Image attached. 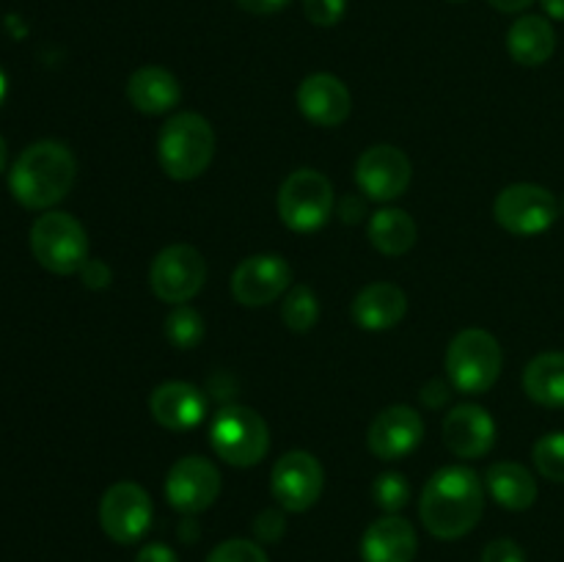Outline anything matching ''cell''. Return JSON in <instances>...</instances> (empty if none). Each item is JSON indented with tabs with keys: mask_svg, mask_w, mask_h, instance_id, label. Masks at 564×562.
Here are the masks:
<instances>
[{
	"mask_svg": "<svg viewBox=\"0 0 564 562\" xmlns=\"http://www.w3.org/2000/svg\"><path fill=\"white\" fill-rule=\"evenodd\" d=\"M330 209H334V185L319 171L297 169L281 185L279 218L297 235H308L328 224Z\"/></svg>",
	"mask_w": 564,
	"mask_h": 562,
	"instance_id": "7",
	"label": "cell"
},
{
	"mask_svg": "<svg viewBox=\"0 0 564 562\" xmlns=\"http://www.w3.org/2000/svg\"><path fill=\"white\" fill-rule=\"evenodd\" d=\"M191 523H193V521H185V523H182V538H185V540L198 538V527H196V529H191Z\"/></svg>",
	"mask_w": 564,
	"mask_h": 562,
	"instance_id": "40",
	"label": "cell"
},
{
	"mask_svg": "<svg viewBox=\"0 0 564 562\" xmlns=\"http://www.w3.org/2000/svg\"><path fill=\"white\" fill-rule=\"evenodd\" d=\"M345 11L347 0H303V14L317 28H334Z\"/></svg>",
	"mask_w": 564,
	"mask_h": 562,
	"instance_id": "31",
	"label": "cell"
},
{
	"mask_svg": "<svg viewBox=\"0 0 564 562\" xmlns=\"http://www.w3.org/2000/svg\"><path fill=\"white\" fill-rule=\"evenodd\" d=\"M485 512L482 479L468 466H446L427 479L419 516L430 534L457 540L471 532Z\"/></svg>",
	"mask_w": 564,
	"mask_h": 562,
	"instance_id": "1",
	"label": "cell"
},
{
	"mask_svg": "<svg viewBox=\"0 0 564 562\" xmlns=\"http://www.w3.org/2000/svg\"><path fill=\"white\" fill-rule=\"evenodd\" d=\"M444 441L457 457H482L494 450L496 444V422L482 406H457L446 413L444 419Z\"/></svg>",
	"mask_w": 564,
	"mask_h": 562,
	"instance_id": "17",
	"label": "cell"
},
{
	"mask_svg": "<svg viewBox=\"0 0 564 562\" xmlns=\"http://www.w3.org/2000/svg\"><path fill=\"white\" fill-rule=\"evenodd\" d=\"M77 160L61 141H36L14 160L9 174L11 196L28 209H47L72 191Z\"/></svg>",
	"mask_w": 564,
	"mask_h": 562,
	"instance_id": "2",
	"label": "cell"
},
{
	"mask_svg": "<svg viewBox=\"0 0 564 562\" xmlns=\"http://www.w3.org/2000/svg\"><path fill=\"white\" fill-rule=\"evenodd\" d=\"M540 6H543V11L551 20L564 22V0H540Z\"/></svg>",
	"mask_w": 564,
	"mask_h": 562,
	"instance_id": "39",
	"label": "cell"
},
{
	"mask_svg": "<svg viewBox=\"0 0 564 562\" xmlns=\"http://www.w3.org/2000/svg\"><path fill=\"white\" fill-rule=\"evenodd\" d=\"M369 242L386 257H402L416 246V220L400 207H383L369 218Z\"/></svg>",
	"mask_w": 564,
	"mask_h": 562,
	"instance_id": "25",
	"label": "cell"
},
{
	"mask_svg": "<svg viewBox=\"0 0 564 562\" xmlns=\"http://www.w3.org/2000/svg\"><path fill=\"white\" fill-rule=\"evenodd\" d=\"M99 523L116 543H138L152 523V499L141 485L130 479L110 485L99 501Z\"/></svg>",
	"mask_w": 564,
	"mask_h": 562,
	"instance_id": "11",
	"label": "cell"
},
{
	"mask_svg": "<svg viewBox=\"0 0 564 562\" xmlns=\"http://www.w3.org/2000/svg\"><path fill=\"white\" fill-rule=\"evenodd\" d=\"M496 11H505V14H518V11H527L534 0H488Z\"/></svg>",
	"mask_w": 564,
	"mask_h": 562,
	"instance_id": "38",
	"label": "cell"
},
{
	"mask_svg": "<svg viewBox=\"0 0 564 562\" xmlns=\"http://www.w3.org/2000/svg\"><path fill=\"white\" fill-rule=\"evenodd\" d=\"M292 284V268L279 253H253L231 273V295L248 309L279 301Z\"/></svg>",
	"mask_w": 564,
	"mask_h": 562,
	"instance_id": "13",
	"label": "cell"
},
{
	"mask_svg": "<svg viewBox=\"0 0 564 562\" xmlns=\"http://www.w3.org/2000/svg\"><path fill=\"white\" fill-rule=\"evenodd\" d=\"M534 466L551 483H564V433H545L534 444Z\"/></svg>",
	"mask_w": 564,
	"mask_h": 562,
	"instance_id": "29",
	"label": "cell"
},
{
	"mask_svg": "<svg viewBox=\"0 0 564 562\" xmlns=\"http://www.w3.org/2000/svg\"><path fill=\"white\" fill-rule=\"evenodd\" d=\"M507 50L521 66H543L556 50V31L545 17L527 14L512 22L507 33Z\"/></svg>",
	"mask_w": 564,
	"mask_h": 562,
	"instance_id": "22",
	"label": "cell"
},
{
	"mask_svg": "<svg viewBox=\"0 0 564 562\" xmlns=\"http://www.w3.org/2000/svg\"><path fill=\"white\" fill-rule=\"evenodd\" d=\"M83 275V284L91 287V290H102V287L110 284V268L99 259H88L80 270Z\"/></svg>",
	"mask_w": 564,
	"mask_h": 562,
	"instance_id": "34",
	"label": "cell"
},
{
	"mask_svg": "<svg viewBox=\"0 0 564 562\" xmlns=\"http://www.w3.org/2000/svg\"><path fill=\"white\" fill-rule=\"evenodd\" d=\"M6 169V141L0 138V171Z\"/></svg>",
	"mask_w": 564,
	"mask_h": 562,
	"instance_id": "42",
	"label": "cell"
},
{
	"mask_svg": "<svg viewBox=\"0 0 564 562\" xmlns=\"http://www.w3.org/2000/svg\"><path fill=\"white\" fill-rule=\"evenodd\" d=\"M6 91H9V80H6L3 69H0V105H3V99H6Z\"/></svg>",
	"mask_w": 564,
	"mask_h": 562,
	"instance_id": "41",
	"label": "cell"
},
{
	"mask_svg": "<svg viewBox=\"0 0 564 562\" xmlns=\"http://www.w3.org/2000/svg\"><path fill=\"white\" fill-rule=\"evenodd\" d=\"M253 532H257V538L264 540V543H275V540L286 532L284 516H281L279 510H262L257 516V521H253Z\"/></svg>",
	"mask_w": 564,
	"mask_h": 562,
	"instance_id": "32",
	"label": "cell"
},
{
	"mask_svg": "<svg viewBox=\"0 0 564 562\" xmlns=\"http://www.w3.org/2000/svg\"><path fill=\"white\" fill-rule=\"evenodd\" d=\"M220 494V472L213 461L202 455H187L171 466L165 477V499L182 516H198Z\"/></svg>",
	"mask_w": 564,
	"mask_h": 562,
	"instance_id": "12",
	"label": "cell"
},
{
	"mask_svg": "<svg viewBox=\"0 0 564 562\" xmlns=\"http://www.w3.org/2000/svg\"><path fill=\"white\" fill-rule=\"evenodd\" d=\"M485 488L507 510H529L538 501V483H534L532 472L521 463H494L485 474Z\"/></svg>",
	"mask_w": 564,
	"mask_h": 562,
	"instance_id": "23",
	"label": "cell"
},
{
	"mask_svg": "<svg viewBox=\"0 0 564 562\" xmlns=\"http://www.w3.org/2000/svg\"><path fill=\"white\" fill-rule=\"evenodd\" d=\"M323 488V463L312 452L292 450L275 461L273 474H270V490L286 512H306L308 507L317 505Z\"/></svg>",
	"mask_w": 564,
	"mask_h": 562,
	"instance_id": "10",
	"label": "cell"
},
{
	"mask_svg": "<svg viewBox=\"0 0 564 562\" xmlns=\"http://www.w3.org/2000/svg\"><path fill=\"white\" fill-rule=\"evenodd\" d=\"M496 224L505 231L518 237H534L549 231L560 218V202L554 193L543 185L518 182L505 187L494 204Z\"/></svg>",
	"mask_w": 564,
	"mask_h": 562,
	"instance_id": "8",
	"label": "cell"
},
{
	"mask_svg": "<svg viewBox=\"0 0 564 562\" xmlns=\"http://www.w3.org/2000/svg\"><path fill=\"white\" fill-rule=\"evenodd\" d=\"M281 320L290 331L295 334H306L317 325L319 320V301L314 295L312 287L297 284L292 287L290 292L284 295V303H281Z\"/></svg>",
	"mask_w": 564,
	"mask_h": 562,
	"instance_id": "26",
	"label": "cell"
},
{
	"mask_svg": "<svg viewBox=\"0 0 564 562\" xmlns=\"http://www.w3.org/2000/svg\"><path fill=\"white\" fill-rule=\"evenodd\" d=\"M215 158V130L204 116L176 114L163 125L158 138L160 169L171 180H196Z\"/></svg>",
	"mask_w": 564,
	"mask_h": 562,
	"instance_id": "3",
	"label": "cell"
},
{
	"mask_svg": "<svg viewBox=\"0 0 564 562\" xmlns=\"http://www.w3.org/2000/svg\"><path fill=\"white\" fill-rule=\"evenodd\" d=\"M364 213H367V209H364V202H358V198L347 196L345 202H341V220H345V224H356V220H361Z\"/></svg>",
	"mask_w": 564,
	"mask_h": 562,
	"instance_id": "37",
	"label": "cell"
},
{
	"mask_svg": "<svg viewBox=\"0 0 564 562\" xmlns=\"http://www.w3.org/2000/svg\"><path fill=\"white\" fill-rule=\"evenodd\" d=\"M523 391L545 408H564V353H540L523 369Z\"/></svg>",
	"mask_w": 564,
	"mask_h": 562,
	"instance_id": "24",
	"label": "cell"
},
{
	"mask_svg": "<svg viewBox=\"0 0 564 562\" xmlns=\"http://www.w3.org/2000/svg\"><path fill=\"white\" fill-rule=\"evenodd\" d=\"M152 419L165 430H191L207 417V397L185 380L160 383L149 397Z\"/></svg>",
	"mask_w": 564,
	"mask_h": 562,
	"instance_id": "18",
	"label": "cell"
},
{
	"mask_svg": "<svg viewBox=\"0 0 564 562\" xmlns=\"http://www.w3.org/2000/svg\"><path fill=\"white\" fill-rule=\"evenodd\" d=\"M207 562H268V554H264L262 545L253 543V540L235 538L220 543L218 549H213Z\"/></svg>",
	"mask_w": 564,
	"mask_h": 562,
	"instance_id": "30",
	"label": "cell"
},
{
	"mask_svg": "<svg viewBox=\"0 0 564 562\" xmlns=\"http://www.w3.org/2000/svg\"><path fill=\"white\" fill-rule=\"evenodd\" d=\"M165 339L171 342L180 350H191L198 342L204 339V320L196 309H191L187 303L174 306V312L165 317Z\"/></svg>",
	"mask_w": 564,
	"mask_h": 562,
	"instance_id": "27",
	"label": "cell"
},
{
	"mask_svg": "<svg viewBox=\"0 0 564 562\" xmlns=\"http://www.w3.org/2000/svg\"><path fill=\"white\" fill-rule=\"evenodd\" d=\"M419 551L416 529L402 516H383L364 532V562H413Z\"/></svg>",
	"mask_w": 564,
	"mask_h": 562,
	"instance_id": "19",
	"label": "cell"
},
{
	"mask_svg": "<svg viewBox=\"0 0 564 562\" xmlns=\"http://www.w3.org/2000/svg\"><path fill=\"white\" fill-rule=\"evenodd\" d=\"M562 209H564V202H562Z\"/></svg>",
	"mask_w": 564,
	"mask_h": 562,
	"instance_id": "44",
	"label": "cell"
},
{
	"mask_svg": "<svg viewBox=\"0 0 564 562\" xmlns=\"http://www.w3.org/2000/svg\"><path fill=\"white\" fill-rule=\"evenodd\" d=\"M297 108L317 127H339L352 110L350 88L336 75L317 72L297 86Z\"/></svg>",
	"mask_w": 564,
	"mask_h": 562,
	"instance_id": "16",
	"label": "cell"
},
{
	"mask_svg": "<svg viewBox=\"0 0 564 562\" xmlns=\"http://www.w3.org/2000/svg\"><path fill=\"white\" fill-rule=\"evenodd\" d=\"M135 562H180L165 543H149L138 551Z\"/></svg>",
	"mask_w": 564,
	"mask_h": 562,
	"instance_id": "36",
	"label": "cell"
},
{
	"mask_svg": "<svg viewBox=\"0 0 564 562\" xmlns=\"http://www.w3.org/2000/svg\"><path fill=\"white\" fill-rule=\"evenodd\" d=\"M180 80L163 66H141L127 80V99L147 116L169 114L180 102Z\"/></svg>",
	"mask_w": 564,
	"mask_h": 562,
	"instance_id": "21",
	"label": "cell"
},
{
	"mask_svg": "<svg viewBox=\"0 0 564 562\" xmlns=\"http://www.w3.org/2000/svg\"><path fill=\"white\" fill-rule=\"evenodd\" d=\"M452 3H466V0H452Z\"/></svg>",
	"mask_w": 564,
	"mask_h": 562,
	"instance_id": "43",
	"label": "cell"
},
{
	"mask_svg": "<svg viewBox=\"0 0 564 562\" xmlns=\"http://www.w3.org/2000/svg\"><path fill=\"white\" fill-rule=\"evenodd\" d=\"M505 367L499 339L485 328H466L446 347V375L452 389L463 395H485L494 389Z\"/></svg>",
	"mask_w": 564,
	"mask_h": 562,
	"instance_id": "4",
	"label": "cell"
},
{
	"mask_svg": "<svg viewBox=\"0 0 564 562\" xmlns=\"http://www.w3.org/2000/svg\"><path fill=\"white\" fill-rule=\"evenodd\" d=\"M207 281V262L193 246H169L149 268V287L163 303L180 306L196 298Z\"/></svg>",
	"mask_w": 564,
	"mask_h": 562,
	"instance_id": "9",
	"label": "cell"
},
{
	"mask_svg": "<svg viewBox=\"0 0 564 562\" xmlns=\"http://www.w3.org/2000/svg\"><path fill=\"white\" fill-rule=\"evenodd\" d=\"M411 160L402 149L389 147V143H378L369 147L367 152L358 158L356 163V182L361 193L372 202H394L411 185Z\"/></svg>",
	"mask_w": 564,
	"mask_h": 562,
	"instance_id": "14",
	"label": "cell"
},
{
	"mask_svg": "<svg viewBox=\"0 0 564 562\" xmlns=\"http://www.w3.org/2000/svg\"><path fill=\"white\" fill-rule=\"evenodd\" d=\"M372 496L380 510L389 512V516H397L411 501V483L405 479V474L386 472L375 479Z\"/></svg>",
	"mask_w": 564,
	"mask_h": 562,
	"instance_id": "28",
	"label": "cell"
},
{
	"mask_svg": "<svg viewBox=\"0 0 564 562\" xmlns=\"http://www.w3.org/2000/svg\"><path fill=\"white\" fill-rule=\"evenodd\" d=\"M408 298L405 292L389 281H375L364 287L352 301V320L364 331H389L405 317Z\"/></svg>",
	"mask_w": 564,
	"mask_h": 562,
	"instance_id": "20",
	"label": "cell"
},
{
	"mask_svg": "<svg viewBox=\"0 0 564 562\" xmlns=\"http://www.w3.org/2000/svg\"><path fill=\"white\" fill-rule=\"evenodd\" d=\"M31 251L44 270L55 275L80 273L88 262V237L69 213H44L31 226Z\"/></svg>",
	"mask_w": 564,
	"mask_h": 562,
	"instance_id": "5",
	"label": "cell"
},
{
	"mask_svg": "<svg viewBox=\"0 0 564 562\" xmlns=\"http://www.w3.org/2000/svg\"><path fill=\"white\" fill-rule=\"evenodd\" d=\"M482 562H527V554H523V549L516 540L499 538L485 545Z\"/></svg>",
	"mask_w": 564,
	"mask_h": 562,
	"instance_id": "33",
	"label": "cell"
},
{
	"mask_svg": "<svg viewBox=\"0 0 564 562\" xmlns=\"http://www.w3.org/2000/svg\"><path fill=\"white\" fill-rule=\"evenodd\" d=\"M209 444L229 466H257L270 450L268 422L253 408L229 406L218 411L209 428Z\"/></svg>",
	"mask_w": 564,
	"mask_h": 562,
	"instance_id": "6",
	"label": "cell"
},
{
	"mask_svg": "<svg viewBox=\"0 0 564 562\" xmlns=\"http://www.w3.org/2000/svg\"><path fill=\"white\" fill-rule=\"evenodd\" d=\"M235 3L240 6L242 11H248V14L264 17V14H275V11L286 9L292 0H235Z\"/></svg>",
	"mask_w": 564,
	"mask_h": 562,
	"instance_id": "35",
	"label": "cell"
},
{
	"mask_svg": "<svg viewBox=\"0 0 564 562\" xmlns=\"http://www.w3.org/2000/svg\"><path fill=\"white\" fill-rule=\"evenodd\" d=\"M424 439V422L411 406H389L372 419L367 446L380 461H402Z\"/></svg>",
	"mask_w": 564,
	"mask_h": 562,
	"instance_id": "15",
	"label": "cell"
}]
</instances>
